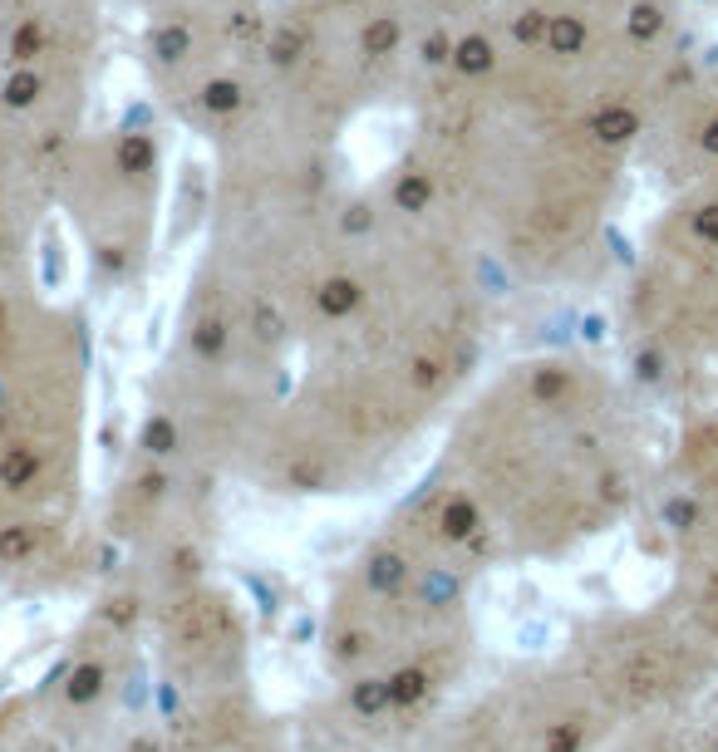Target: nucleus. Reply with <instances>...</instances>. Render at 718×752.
Here are the masks:
<instances>
[{
	"mask_svg": "<svg viewBox=\"0 0 718 752\" xmlns=\"http://www.w3.org/2000/svg\"><path fill=\"white\" fill-rule=\"evenodd\" d=\"M45 477V448L30 438H5L0 443V492L5 497H25L35 492V482Z\"/></svg>",
	"mask_w": 718,
	"mask_h": 752,
	"instance_id": "f03ea898",
	"label": "nucleus"
},
{
	"mask_svg": "<svg viewBox=\"0 0 718 752\" xmlns=\"http://www.w3.org/2000/svg\"><path fill=\"white\" fill-rule=\"evenodd\" d=\"M359 649H364V635H345V639H340V659H355Z\"/></svg>",
	"mask_w": 718,
	"mask_h": 752,
	"instance_id": "9b49d317",
	"label": "nucleus"
},
{
	"mask_svg": "<svg viewBox=\"0 0 718 752\" xmlns=\"http://www.w3.org/2000/svg\"><path fill=\"white\" fill-rule=\"evenodd\" d=\"M158 187L163 153L143 128L74 133L64 148L55 202L84 241V261L99 290H123L143 276L158 227Z\"/></svg>",
	"mask_w": 718,
	"mask_h": 752,
	"instance_id": "f257e3e1",
	"label": "nucleus"
},
{
	"mask_svg": "<svg viewBox=\"0 0 718 752\" xmlns=\"http://www.w3.org/2000/svg\"><path fill=\"white\" fill-rule=\"evenodd\" d=\"M350 703H355V713H364V718L384 713V708H389V679H359Z\"/></svg>",
	"mask_w": 718,
	"mask_h": 752,
	"instance_id": "1a4fd4ad",
	"label": "nucleus"
},
{
	"mask_svg": "<svg viewBox=\"0 0 718 752\" xmlns=\"http://www.w3.org/2000/svg\"><path fill=\"white\" fill-rule=\"evenodd\" d=\"M104 684H109V669H104L99 659H84V664H74V669L64 674V698H69L74 708H84V703H94V698L104 694Z\"/></svg>",
	"mask_w": 718,
	"mask_h": 752,
	"instance_id": "39448f33",
	"label": "nucleus"
},
{
	"mask_svg": "<svg viewBox=\"0 0 718 752\" xmlns=\"http://www.w3.org/2000/svg\"><path fill=\"white\" fill-rule=\"evenodd\" d=\"M138 448H143L148 458H173V453H178V423H173L168 413H153V418L143 423Z\"/></svg>",
	"mask_w": 718,
	"mask_h": 752,
	"instance_id": "0eeeda50",
	"label": "nucleus"
},
{
	"mask_svg": "<svg viewBox=\"0 0 718 752\" xmlns=\"http://www.w3.org/2000/svg\"><path fill=\"white\" fill-rule=\"evenodd\" d=\"M478 526H482V517L468 497H448V502L438 507V536H443V541H473Z\"/></svg>",
	"mask_w": 718,
	"mask_h": 752,
	"instance_id": "20e7f679",
	"label": "nucleus"
},
{
	"mask_svg": "<svg viewBox=\"0 0 718 752\" xmlns=\"http://www.w3.org/2000/svg\"><path fill=\"white\" fill-rule=\"evenodd\" d=\"M364 576H369V590L394 595V590L409 580V561H404L399 551H374V556H369V566H364Z\"/></svg>",
	"mask_w": 718,
	"mask_h": 752,
	"instance_id": "423d86ee",
	"label": "nucleus"
},
{
	"mask_svg": "<svg viewBox=\"0 0 718 752\" xmlns=\"http://www.w3.org/2000/svg\"><path fill=\"white\" fill-rule=\"evenodd\" d=\"M581 723H556L551 733H546V752H581Z\"/></svg>",
	"mask_w": 718,
	"mask_h": 752,
	"instance_id": "9d476101",
	"label": "nucleus"
},
{
	"mask_svg": "<svg viewBox=\"0 0 718 752\" xmlns=\"http://www.w3.org/2000/svg\"><path fill=\"white\" fill-rule=\"evenodd\" d=\"M40 551V526L35 521H5L0 526V566H25Z\"/></svg>",
	"mask_w": 718,
	"mask_h": 752,
	"instance_id": "7ed1b4c3",
	"label": "nucleus"
},
{
	"mask_svg": "<svg viewBox=\"0 0 718 752\" xmlns=\"http://www.w3.org/2000/svg\"><path fill=\"white\" fill-rule=\"evenodd\" d=\"M423 694H428V674L423 669H399L389 679V708H414V703H423Z\"/></svg>",
	"mask_w": 718,
	"mask_h": 752,
	"instance_id": "6e6552de",
	"label": "nucleus"
}]
</instances>
